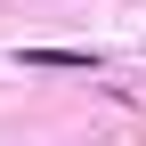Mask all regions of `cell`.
I'll return each instance as SVG.
<instances>
[{"label":"cell","instance_id":"1","mask_svg":"<svg viewBox=\"0 0 146 146\" xmlns=\"http://www.w3.org/2000/svg\"><path fill=\"white\" fill-rule=\"evenodd\" d=\"M16 65H57V73H98V49H16Z\"/></svg>","mask_w":146,"mask_h":146}]
</instances>
